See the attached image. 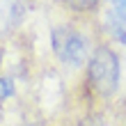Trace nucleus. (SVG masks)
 <instances>
[{"instance_id":"1","label":"nucleus","mask_w":126,"mask_h":126,"mask_svg":"<svg viewBox=\"0 0 126 126\" xmlns=\"http://www.w3.org/2000/svg\"><path fill=\"white\" fill-rule=\"evenodd\" d=\"M87 78L99 94L103 96L115 94L117 85H119V60L112 48L99 46L92 53L90 64H87Z\"/></svg>"},{"instance_id":"2","label":"nucleus","mask_w":126,"mask_h":126,"mask_svg":"<svg viewBox=\"0 0 126 126\" xmlns=\"http://www.w3.org/2000/svg\"><path fill=\"white\" fill-rule=\"evenodd\" d=\"M50 44H53L55 55L60 57L64 64L78 66L85 62L87 57V41L78 30H73L71 25H57L50 32Z\"/></svg>"},{"instance_id":"3","label":"nucleus","mask_w":126,"mask_h":126,"mask_svg":"<svg viewBox=\"0 0 126 126\" xmlns=\"http://www.w3.org/2000/svg\"><path fill=\"white\" fill-rule=\"evenodd\" d=\"M62 2L73 12H90L99 5V0H62Z\"/></svg>"},{"instance_id":"4","label":"nucleus","mask_w":126,"mask_h":126,"mask_svg":"<svg viewBox=\"0 0 126 126\" xmlns=\"http://www.w3.org/2000/svg\"><path fill=\"white\" fill-rule=\"evenodd\" d=\"M108 25H110V32H112L119 41L126 44V23H124V18H122V16H119V18L112 16V18L108 21Z\"/></svg>"},{"instance_id":"5","label":"nucleus","mask_w":126,"mask_h":126,"mask_svg":"<svg viewBox=\"0 0 126 126\" xmlns=\"http://www.w3.org/2000/svg\"><path fill=\"white\" fill-rule=\"evenodd\" d=\"M78 126H108V122L103 119V115H99V112H92V115L83 117Z\"/></svg>"},{"instance_id":"6","label":"nucleus","mask_w":126,"mask_h":126,"mask_svg":"<svg viewBox=\"0 0 126 126\" xmlns=\"http://www.w3.org/2000/svg\"><path fill=\"white\" fill-rule=\"evenodd\" d=\"M12 94H14V85H12V80L0 78V101L7 99V96H12Z\"/></svg>"},{"instance_id":"7","label":"nucleus","mask_w":126,"mask_h":126,"mask_svg":"<svg viewBox=\"0 0 126 126\" xmlns=\"http://www.w3.org/2000/svg\"><path fill=\"white\" fill-rule=\"evenodd\" d=\"M115 7H117V14H119L122 18H126V0H117Z\"/></svg>"},{"instance_id":"8","label":"nucleus","mask_w":126,"mask_h":126,"mask_svg":"<svg viewBox=\"0 0 126 126\" xmlns=\"http://www.w3.org/2000/svg\"><path fill=\"white\" fill-rule=\"evenodd\" d=\"M0 122H2V108H0Z\"/></svg>"},{"instance_id":"9","label":"nucleus","mask_w":126,"mask_h":126,"mask_svg":"<svg viewBox=\"0 0 126 126\" xmlns=\"http://www.w3.org/2000/svg\"><path fill=\"white\" fill-rule=\"evenodd\" d=\"M0 60H2V53H0Z\"/></svg>"},{"instance_id":"10","label":"nucleus","mask_w":126,"mask_h":126,"mask_svg":"<svg viewBox=\"0 0 126 126\" xmlns=\"http://www.w3.org/2000/svg\"><path fill=\"white\" fill-rule=\"evenodd\" d=\"M112 2H117V0H112Z\"/></svg>"}]
</instances>
